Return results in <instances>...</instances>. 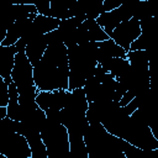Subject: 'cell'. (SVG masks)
<instances>
[{
	"instance_id": "6da1fadb",
	"label": "cell",
	"mask_w": 158,
	"mask_h": 158,
	"mask_svg": "<svg viewBox=\"0 0 158 158\" xmlns=\"http://www.w3.org/2000/svg\"><path fill=\"white\" fill-rule=\"evenodd\" d=\"M33 79L40 91H68L69 60L68 48L63 42L48 44L42 60L33 68Z\"/></svg>"
},
{
	"instance_id": "7a4b0ae2",
	"label": "cell",
	"mask_w": 158,
	"mask_h": 158,
	"mask_svg": "<svg viewBox=\"0 0 158 158\" xmlns=\"http://www.w3.org/2000/svg\"><path fill=\"white\" fill-rule=\"evenodd\" d=\"M84 141L89 158H126L123 152L126 141L107 132L101 123L90 125Z\"/></svg>"
},
{
	"instance_id": "3957f363",
	"label": "cell",
	"mask_w": 158,
	"mask_h": 158,
	"mask_svg": "<svg viewBox=\"0 0 158 158\" xmlns=\"http://www.w3.org/2000/svg\"><path fill=\"white\" fill-rule=\"evenodd\" d=\"M41 137L47 148L48 158H70V143L64 125L46 121Z\"/></svg>"
},
{
	"instance_id": "277c9868",
	"label": "cell",
	"mask_w": 158,
	"mask_h": 158,
	"mask_svg": "<svg viewBox=\"0 0 158 158\" xmlns=\"http://www.w3.org/2000/svg\"><path fill=\"white\" fill-rule=\"evenodd\" d=\"M0 153L7 158L32 157L26 137L17 132H0Z\"/></svg>"
},
{
	"instance_id": "5b68a950",
	"label": "cell",
	"mask_w": 158,
	"mask_h": 158,
	"mask_svg": "<svg viewBox=\"0 0 158 158\" xmlns=\"http://www.w3.org/2000/svg\"><path fill=\"white\" fill-rule=\"evenodd\" d=\"M33 68L35 67L26 56V52L25 51L17 52L15 57V65L11 73V78L15 85L17 86L19 93L36 86L33 79Z\"/></svg>"
},
{
	"instance_id": "8992f818",
	"label": "cell",
	"mask_w": 158,
	"mask_h": 158,
	"mask_svg": "<svg viewBox=\"0 0 158 158\" xmlns=\"http://www.w3.org/2000/svg\"><path fill=\"white\" fill-rule=\"evenodd\" d=\"M141 25L139 21L136 19H131L128 21L121 22L112 32L111 40L115 41L116 44L122 47L126 52H130L131 44L141 36Z\"/></svg>"
},
{
	"instance_id": "52a82bcc",
	"label": "cell",
	"mask_w": 158,
	"mask_h": 158,
	"mask_svg": "<svg viewBox=\"0 0 158 158\" xmlns=\"http://www.w3.org/2000/svg\"><path fill=\"white\" fill-rule=\"evenodd\" d=\"M132 19V14L131 11L122 4L118 9H115L112 11L109 12H104L101 14L96 22L100 25V27L106 32V35L111 38V35L114 32V30L123 21H128Z\"/></svg>"
},
{
	"instance_id": "ba28073f",
	"label": "cell",
	"mask_w": 158,
	"mask_h": 158,
	"mask_svg": "<svg viewBox=\"0 0 158 158\" xmlns=\"http://www.w3.org/2000/svg\"><path fill=\"white\" fill-rule=\"evenodd\" d=\"M107 40H110V37L100 27L96 20H85L77 28L78 44H84L88 42H104Z\"/></svg>"
},
{
	"instance_id": "9c48e42d",
	"label": "cell",
	"mask_w": 158,
	"mask_h": 158,
	"mask_svg": "<svg viewBox=\"0 0 158 158\" xmlns=\"http://www.w3.org/2000/svg\"><path fill=\"white\" fill-rule=\"evenodd\" d=\"M32 22H33L32 19H22L15 22H10L6 27V37L0 43V46H5V47L15 46L19 42V40H21L26 35Z\"/></svg>"
},
{
	"instance_id": "30bf717a",
	"label": "cell",
	"mask_w": 158,
	"mask_h": 158,
	"mask_svg": "<svg viewBox=\"0 0 158 158\" xmlns=\"http://www.w3.org/2000/svg\"><path fill=\"white\" fill-rule=\"evenodd\" d=\"M17 54L16 46H0V77L5 80L7 85L12 81L11 73L15 65V57Z\"/></svg>"
},
{
	"instance_id": "8fae6325",
	"label": "cell",
	"mask_w": 158,
	"mask_h": 158,
	"mask_svg": "<svg viewBox=\"0 0 158 158\" xmlns=\"http://www.w3.org/2000/svg\"><path fill=\"white\" fill-rule=\"evenodd\" d=\"M109 58H127V52L115 43L114 40H107L104 42H98L96 62L101 64Z\"/></svg>"
},
{
	"instance_id": "7c38bea8",
	"label": "cell",
	"mask_w": 158,
	"mask_h": 158,
	"mask_svg": "<svg viewBox=\"0 0 158 158\" xmlns=\"http://www.w3.org/2000/svg\"><path fill=\"white\" fill-rule=\"evenodd\" d=\"M88 107H89V102L86 100V94H85L84 88H79L73 91H67L65 105L63 109L86 114Z\"/></svg>"
},
{
	"instance_id": "4fadbf2b",
	"label": "cell",
	"mask_w": 158,
	"mask_h": 158,
	"mask_svg": "<svg viewBox=\"0 0 158 158\" xmlns=\"http://www.w3.org/2000/svg\"><path fill=\"white\" fill-rule=\"evenodd\" d=\"M48 47V43H47V40H46V36H38L36 38H33L32 41L28 42L27 47H26V56L28 57L30 62L32 63L33 67H36L43 58V54L46 52Z\"/></svg>"
},
{
	"instance_id": "5bb4252c",
	"label": "cell",
	"mask_w": 158,
	"mask_h": 158,
	"mask_svg": "<svg viewBox=\"0 0 158 158\" xmlns=\"http://www.w3.org/2000/svg\"><path fill=\"white\" fill-rule=\"evenodd\" d=\"M74 2L75 0H51V10L48 17H54L60 21L74 17Z\"/></svg>"
},
{
	"instance_id": "9a60e30c",
	"label": "cell",
	"mask_w": 158,
	"mask_h": 158,
	"mask_svg": "<svg viewBox=\"0 0 158 158\" xmlns=\"http://www.w3.org/2000/svg\"><path fill=\"white\" fill-rule=\"evenodd\" d=\"M106 73H110L114 75L116 80H118L121 77H123L128 69H130V62L127 58H109L104 60L100 64Z\"/></svg>"
},
{
	"instance_id": "2e32d148",
	"label": "cell",
	"mask_w": 158,
	"mask_h": 158,
	"mask_svg": "<svg viewBox=\"0 0 158 158\" xmlns=\"http://www.w3.org/2000/svg\"><path fill=\"white\" fill-rule=\"evenodd\" d=\"M38 15L35 4H14L10 6V22H15L22 19L35 20Z\"/></svg>"
},
{
	"instance_id": "e0dca14e",
	"label": "cell",
	"mask_w": 158,
	"mask_h": 158,
	"mask_svg": "<svg viewBox=\"0 0 158 158\" xmlns=\"http://www.w3.org/2000/svg\"><path fill=\"white\" fill-rule=\"evenodd\" d=\"M127 59L133 70L149 74V62L146 51H130L127 52Z\"/></svg>"
},
{
	"instance_id": "ac0fdd59",
	"label": "cell",
	"mask_w": 158,
	"mask_h": 158,
	"mask_svg": "<svg viewBox=\"0 0 158 158\" xmlns=\"http://www.w3.org/2000/svg\"><path fill=\"white\" fill-rule=\"evenodd\" d=\"M157 47H158V33H141V36L131 44L130 51H149V49H157Z\"/></svg>"
},
{
	"instance_id": "d6986e66",
	"label": "cell",
	"mask_w": 158,
	"mask_h": 158,
	"mask_svg": "<svg viewBox=\"0 0 158 158\" xmlns=\"http://www.w3.org/2000/svg\"><path fill=\"white\" fill-rule=\"evenodd\" d=\"M69 143L70 158H89L86 144L83 136H69Z\"/></svg>"
},
{
	"instance_id": "ffe728a7",
	"label": "cell",
	"mask_w": 158,
	"mask_h": 158,
	"mask_svg": "<svg viewBox=\"0 0 158 158\" xmlns=\"http://www.w3.org/2000/svg\"><path fill=\"white\" fill-rule=\"evenodd\" d=\"M123 152L126 158H158V148L157 149H142L137 148L128 142L125 143Z\"/></svg>"
},
{
	"instance_id": "44dd1931",
	"label": "cell",
	"mask_w": 158,
	"mask_h": 158,
	"mask_svg": "<svg viewBox=\"0 0 158 158\" xmlns=\"http://www.w3.org/2000/svg\"><path fill=\"white\" fill-rule=\"evenodd\" d=\"M142 33H158V17H149L139 21Z\"/></svg>"
},
{
	"instance_id": "7402d4cb",
	"label": "cell",
	"mask_w": 158,
	"mask_h": 158,
	"mask_svg": "<svg viewBox=\"0 0 158 158\" xmlns=\"http://www.w3.org/2000/svg\"><path fill=\"white\" fill-rule=\"evenodd\" d=\"M9 85L0 77V107H7L9 105Z\"/></svg>"
},
{
	"instance_id": "603a6c76",
	"label": "cell",
	"mask_w": 158,
	"mask_h": 158,
	"mask_svg": "<svg viewBox=\"0 0 158 158\" xmlns=\"http://www.w3.org/2000/svg\"><path fill=\"white\" fill-rule=\"evenodd\" d=\"M35 6L37 7L38 15H43V16H48L49 10H51V1H37L35 2Z\"/></svg>"
},
{
	"instance_id": "cb8c5ba5",
	"label": "cell",
	"mask_w": 158,
	"mask_h": 158,
	"mask_svg": "<svg viewBox=\"0 0 158 158\" xmlns=\"http://www.w3.org/2000/svg\"><path fill=\"white\" fill-rule=\"evenodd\" d=\"M121 5H122V1H118V0H105L102 2V9H104V12H109L115 9H118Z\"/></svg>"
},
{
	"instance_id": "d4e9b609",
	"label": "cell",
	"mask_w": 158,
	"mask_h": 158,
	"mask_svg": "<svg viewBox=\"0 0 158 158\" xmlns=\"http://www.w3.org/2000/svg\"><path fill=\"white\" fill-rule=\"evenodd\" d=\"M151 17H158V0H147Z\"/></svg>"
},
{
	"instance_id": "484cf974",
	"label": "cell",
	"mask_w": 158,
	"mask_h": 158,
	"mask_svg": "<svg viewBox=\"0 0 158 158\" xmlns=\"http://www.w3.org/2000/svg\"><path fill=\"white\" fill-rule=\"evenodd\" d=\"M151 128V131H152V133H153V136H154V138L158 141V120L149 127Z\"/></svg>"
},
{
	"instance_id": "4316f807",
	"label": "cell",
	"mask_w": 158,
	"mask_h": 158,
	"mask_svg": "<svg viewBox=\"0 0 158 158\" xmlns=\"http://www.w3.org/2000/svg\"><path fill=\"white\" fill-rule=\"evenodd\" d=\"M7 117V109L6 107H0V120Z\"/></svg>"
},
{
	"instance_id": "83f0119b",
	"label": "cell",
	"mask_w": 158,
	"mask_h": 158,
	"mask_svg": "<svg viewBox=\"0 0 158 158\" xmlns=\"http://www.w3.org/2000/svg\"><path fill=\"white\" fill-rule=\"evenodd\" d=\"M0 158H7V157H6V156H4V154H1V153H0Z\"/></svg>"
},
{
	"instance_id": "f1b7e54d",
	"label": "cell",
	"mask_w": 158,
	"mask_h": 158,
	"mask_svg": "<svg viewBox=\"0 0 158 158\" xmlns=\"http://www.w3.org/2000/svg\"><path fill=\"white\" fill-rule=\"evenodd\" d=\"M157 49H158V47H157Z\"/></svg>"
},
{
	"instance_id": "f546056e",
	"label": "cell",
	"mask_w": 158,
	"mask_h": 158,
	"mask_svg": "<svg viewBox=\"0 0 158 158\" xmlns=\"http://www.w3.org/2000/svg\"><path fill=\"white\" fill-rule=\"evenodd\" d=\"M31 158H32V157H31Z\"/></svg>"
}]
</instances>
